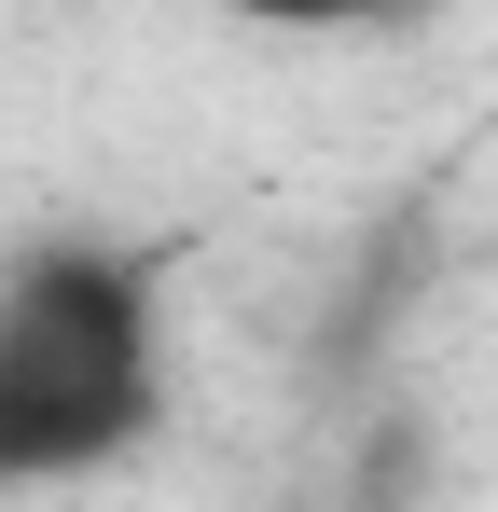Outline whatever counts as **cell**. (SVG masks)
I'll return each mask as SVG.
<instances>
[{
    "mask_svg": "<svg viewBox=\"0 0 498 512\" xmlns=\"http://www.w3.org/2000/svg\"><path fill=\"white\" fill-rule=\"evenodd\" d=\"M166 429V277L111 236L0 263V512L125 471Z\"/></svg>",
    "mask_w": 498,
    "mask_h": 512,
    "instance_id": "6da1fadb",
    "label": "cell"
},
{
    "mask_svg": "<svg viewBox=\"0 0 498 512\" xmlns=\"http://www.w3.org/2000/svg\"><path fill=\"white\" fill-rule=\"evenodd\" d=\"M236 28H291V42H346V28H402L429 0H222Z\"/></svg>",
    "mask_w": 498,
    "mask_h": 512,
    "instance_id": "7a4b0ae2",
    "label": "cell"
}]
</instances>
